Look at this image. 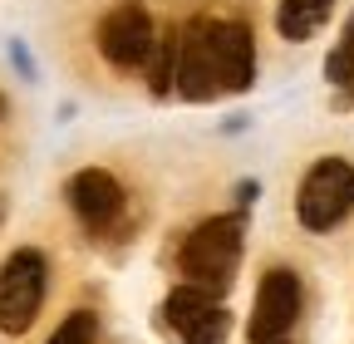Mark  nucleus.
Returning <instances> with one entry per match:
<instances>
[{"instance_id":"obj_1","label":"nucleus","mask_w":354,"mask_h":344,"mask_svg":"<svg viewBox=\"0 0 354 344\" xmlns=\"http://www.w3.org/2000/svg\"><path fill=\"white\" fill-rule=\"evenodd\" d=\"M241 231H246V222L236 217V211H227V217H207L202 227H192V236L183 241V251H177L183 285H197L207 295L227 290L236 266H241V246H246Z\"/></svg>"},{"instance_id":"obj_2","label":"nucleus","mask_w":354,"mask_h":344,"mask_svg":"<svg viewBox=\"0 0 354 344\" xmlns=\"http://www.w3.org/2000/svg\"><path fill=\"white\" fill-rule=\"evenodd\" d=\"M354 211V162L349 157H320L300 178L295 217L305 231H335Z\"/></svg>"},{"instance_id":"obj_3","label":"nucleus","mask_w":354,"mask_h":344,"mask_svg":"<svg viewBox=\"0 0 354 344\" xmlns=\"http://www.w3.org/2000/svg\"><path fill=\"white\" fill-rule=\"evenodd\" d=\"M44 290H50V261L44 251L20 246L0 261V334H25L44 305Z\"/></svg>"},{"instance_id":"obj_4","label":"nucleus","mask_w":354,"mask_h":344,"mask_svg":"<svg viewBox=\"0 0 354 344\" xmlns=\"http://www.w3.org/2000/svg\"><path fill=\"white\" fill-rule=\"evenodd\" d=\"M202 45L212 64L216 94H246L256 84V35L241 20H207L202 15Z\"/></svg>"},{"instance_id":"obj_5","label":"nucleus","mask_w":354,"mask_h":344,"mask_svg":"<svg viewBox=\"0 0 354 344\" xmlns=\"http://www.w3.org/2000/svg\"><path fill=\"white\" fill-rule=\"evenodd\" d=\"M300 305H305L300 276L286 271V266H271V271L261 276V285H256V305H251V320H246L251 344H281L295 329Z\"/></svg>"},{"instance_id":"obj_6","label":"nucleus","mask_w":354,"mask_h":344,"mask_svg":"<svg viewBox=\"0 0 354 344\" xmlns=\"http://www.w3.org/2000/svg\"><path fill=\"white\" fill-rule=\"evenodd\" d=\"M153 50V15L143 0H123L99 20V55L113 69H143Z\"/></svg>"},{"instance_id":"obj_7","label":"nucleus","mask_w":354,"mask_h":344,"mask_svg":"<svg viewBox=\"0 0 354 344\" xmlns=\"http://www.w3.org/2000/svg\"><path fill=\"white\" fill-rule=\"evenodd\" d=\"M64 197L74 207V217L88 227V231H109L123 211V182L113 178L109 167H84L64 182Z\"/></svg>"},{"instance_id":"obj_8","label":"nucleus","mask_w":354,"mask_h":344,"mask_svg":"<svg viewBox=\"0 0 354 344\" xmlns=\"http://www.w3.org/2000/svg\"><path fill=\"white\" fill-rule=\"evenodd\" d=\"M172 89L183 99H192V104H212L216 99L207 45H202V15H192L183 30H177V79H172Z\"/></svg>"},{"instance_id":"obj_9","label":"nucleus","mask_w":354,"mask_h":344,"mask_svg":"<svg viewBox=\"0 0 354 344\" xmlns=\"http://www.w3.org/2000/svg\"><path fill=\"white\" fill-rule=\"evenodd\" d=\"M335 10V0H281L276 6V30L281 39H290V45H300V39H310Z\"/></svg>"},{"instance_id":"obj_10","label":"nucleus","mask_w":354,"mask_h":344,"mask_svg":"<svg viewBox=\"0 0 354 344\" xmlns=\"http://www.w3.org/2000/svg\"><path fill=\"white\" fill-rule=\"evenodd\" d=\"M143 69H148L153 99H167V94H172V79H177V30H172V25H167V30H153V50H148Z\"/></svg>"},{"instance_id":"obj_11","label":"nucleus","mask_w":354,"mask_h":344,"mask_svg":"<svg viewBox=\"0 0 354 344\" xmlns=\"http://www.w3.org/2000/svg\"><path fill=\"white\" fill-rule=\"evenodd\" d=\"M177 334H183L187 344H221V339H227L232 334V310L227 305H221V300H216V305H207V310H197L183 329H177Z\"/></svg>"},{"instance_id":"obj_12","label":"nucleus","mask_w":354,"mask_h":344,"mask_svg":"<svg viewBox=\"0 0 354 344\" xmlns=\"http://www.w3.org/2000/svg\"><path fill=\"white\" fill-rule=\"evenodd\" d=\"M325 79L335 84V89H349V84H354V10L344 15V30L335 39L330 59H325Z\"/></svg>"},{"instance_id":"obj_13","label":"nucleus","mask_w":354,"mask_h":344,"mask_svg":"<svg viewBox=\"0 0 354 344\" xmlns=\"http://www.w3.org/2000/svg\"><path fill=\"white\" fill-rule=\"evenodd\" d=\"M94 339H99L94 310H69V315L59 320V329L50 334V344H94Z\"/></svg>"},{"instance_id":"obj_14","label":"nucleus","mask_w":354,"mask_h":344,"mask_svg":"<svg viewBox=\"0 0 354 344\" xmlns=\"http://www.w3.org/2000/svg\"><path fill=\"white\" fill-rule=\"evenodd\" d=\"M256 192H261V182H241V187H236L241 202H256Z\"/></svg>"},{"instance_id":"obj_15","label":"nucleus","mask_w":354,"mask_h":344,"mask_svg":"<svg viewBox=\"0 0 354 344\" xmlns=\"http://www.w3.org/2000/svg\"><path fill=\"white\" fill-rule=\"evenodd\" d=\"M6 113H10V104H6V94H0V123H6Z\"/></svg>"},{"instance_id":"obj_16","label":"nucleus","mask_w":354,"mask_h":344,"mask_svg":"<svg viewBox=\"0 0 354 344\" xmlns=\"http://www.w3.org/2000/svg\"><path fill=\"white\" fill-rule=\"evenodd\" d=\"M281 344H286V339H281Z\"/></svg>"}]
</instances>
